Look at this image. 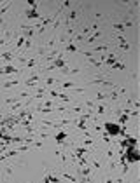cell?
<instances>
[{
    "instance_id": "obj_1",
    "label": "cell",
    "mask_w": 140,
    "mask_h": 183,
    "mask_svg": "<svg viewBox=\"0 0 140 183\" xmlns=\"http://www.w3.org/2000/svg\"><path fill=\"white\" fill-rule=\"evenodd\" d=\"M124 159L128 164H133V162H139L140 161V152H139V146H126L124 148Z\"/></svg>"
},
{
    "instance_id": "obj_2",
    "label": "cell",
    "mask_w": 140,
    "mask_h": 183,
    "mask_svg": "<svg viewBox=\"0 0 140 183\" xmlns=\"http://www.w3.org/2000/svg\"><path fill=\"white\" fill-rule=\"evenodd\" d=\"M103 129L109 136H119V131H121V126L116 124V122H103Z\"/></svg>"
},
{
    "instance_id": "obj_3",
    "label": "cell",
    "mask_w": 140,
    "mask_h": 183,
    "mask_svg": "<svg viewBox=\"0 0 140 183\" xmlns=\"http://www.w3.org/2000/svg\"><path fill=\"white\" fill-rule=\"evenodd\" d=\"M53 68H65V59H63V56H58V58H54V61H53V65H49L46 70H53Z\"/></svg>"
},
{
    "instance_id": "obj_4",
    "label": "cell",
    "mask_w": 140,
    "mask_h": 183,
    "mask_svg": "<svg viewBox=\"0 0 140 183\" xmlns=\"http://www.w3.org/2000/svg\"><path fill=\"white\" fill-rule=\"evenodd\" d=\"M130 120V110L124 108L123 110V113H119V126L123 128V126H126V122Z\"/></svg>"
},
{
    "instance_id": "obj_5",
    "label": "cell",
    "mask_w": 140,
    "mask_h": 183,
    "mask_svg": "<svg viewBox=\"0 0 140 183\" xmlns=\"http://www.w3.org/2000/svg\"><path fill=\"white\" fill-rule=\"evenodd\" d=\"M25 16L28 19H40L42 18L39 12H37V9H26V11H25Z\"/></svg>"
},
{
    "instance_id": "obj_6",
    "label": "cell",
    "mask_w": 140,
    "mask_h": 183,
    "mask_svg": "<svg viewBox=\"0 0 140 183\" xmlns=\"http://www.w3.org/2000/svg\"><path fill=\"white\" fill-rule=\"evenodd\" d=\"M86 152H88V148H86V146H79V148H75V152H74V155H72V157L79 161V159H82V157L86 155Z\"/></svg>"
},
{
    "instance_id": "obj_7",
    "label": "cell",
    "mask_w": 140,
    "mask_h": 183,
    "mask_svg": "<svg viewBox=\"0 0 140 183\" xmlns=\"http://www.w3.org/2000/svg\"><path fill=\"white\" fill-rule=\"evenodd\" d=\"M67 138H68V134H67V133H65V131H60V133H56V136H54V140H56V143H63V141H65V140H67Z\"/></svg>"
},
{
    "instance_id": "obj_8",
    "label": "cell",
    "mask_w": 140,
    "mask_h": 183,
    "mask_svg": "<svg viewBox=\"0 0 140 183\" xmlns=\"http://www.w3.org/2000/svg\"><path fill=\"white\" fill-rule=\"evenodd\" d=\"M116 38L119 40V47L123 49V51H130V47H131V45H130V44H128V42H126V40H124L123 37H119V35H118Z\"/></svg>"
},
{
    "instance_id": "obj_9",
    "label": "cell",
    "mask_w": 140,
    "mask_h": 183,
    "mask_svg": "<svg viewBox=\"0 0 140 183\" xmlns=\"http://www.w3.org/2000/svg\"><path fill=\"white\" fill-rule=\"evenodd\" d=\"M7 73H20V70L16 66H12V65H5L4 66V75H7Z\"/></svg>"
},
{
    "instance_id": "obj_10",
    "label": "cell",
    "mask_w": 140,
    "mask_h": 183,
    "mask_svg": "<svg viewBox=\"0 0 140 183\" xmlns=\"http://www.w3.org/2000/svg\"><path fill=\"white\" fill-rule=\"evenodd\" d=\"M124 140H126V145L128 146H139V140L133 138V136H126Z\"/></svg>"
},
{
    "instance_id": "obj_11",
    "label": "cell",
    "mask_w": 140,
    "mask_h": 183,
    "mask_svg": "<svg viewBox=\"0 0 140 183\" xmlns=\"http://www.w3.org/2000/svg\"><path fill=\"white\" fill-rule=\"evenodd\" d=\"M12 56H14L12 51H9V53H2V54H0V59H4V61H7V63H9V61L12 59Z\"/></svg>"
},
{
    "instance_id": "obj_12",
    "label": "cell",
    "mask_w": 140,
    "mask_h": 183,
    "mask_svg": "<svg viewBox=\"0 0 140 183\" xmlns=\"http://www.w3.org/2000/svg\"><path fill=\"white\" fill-rule=\"evenodd\" d=\"M65 51H68V53H75V51H77V45H75L74 42H67V45H65Z\"/></svg>"
},
{
    "instance_id": "obj_13",
    "label": "cell",
    "mask_w": 140,
    "mask_h": 183,
    "mask_svg": "<svg viewBox=\"0 0 140 183\" xmlns=\"http://www.w3.org/2000/svg\"><path fill=\"white\" fill-rule=\"evenodd\" d=\"M18 84H20V80H16V79H14V80H9V82L2 84V87H4V89H9V87H14V86H18Z\"/></svg>"
},
{
    "instance_id": "obj_14",
    "label": "cell",
    "mask_w": 140,
    "mask_h": 183,
    "mask_svg": "<svg viewBox=\"0 0 140 183\" xmlns=\"http://www.w3.org/2000/svg\"><path fill=\"white\" fill-rule=\"evenodd\" d=\"M93 113L103 115V113H105V107H103V105H98V103H96V105H95V112H93Z\"/></svg>"
},
{
    "instance_id": "obj_15",
    "label": "cell",
    "mask_w": 140,
    "mask_h": 183,
    "mask_svg": "<svg viewBox=\"0 0 140 183\" xmlns=\"http://www.w3.org/2000/svg\"><path fill=\"white\" fill-rule=\"evenodd\" d=\"M37 65V58H30L28 61H26V68H33Z\"/></svg>"
},
{
    "instance_id": "obj_16",
    "label": "cell",
    "mask_w": 140,
    "mask_h": 183,
    "mask_svg": "<svg viewBox=\"0 0 140 183\" xmlns=\"http://www.w3.org/2000/svg\"><path fill=\"white\" fill-rule=\"evenodd\" d=\"M98 37H100V32H95V33H93V37H89V38H88V44H93Z\"/></svg>"
},
{
    "instance_id": "obj_17",
    "label": "cell",
    "mask_w": 140,
    "mask_h": 183,
    "mask_svg": "<svg viewBox=\"0 0 140 183\" xmlns=\"http://www.w3.org/2000/svg\"><path fill=\"white\" fill-rule=\"evenodd\" d=\"M112 68H118V70H123V72H124V70H126V65H123V63H119V61H116Z\"/></svg>"
},
{
    "instance_id": "obj_18",
    "label": "cell",
    "mask_w": 140,
    "mask_h": 183,
    "mask_svg": "<svg viewBox=\"0 0 140 183\" xmlns=\"http://www.w3.org/2000/svg\"><path fill=\"white\" fill-rule=\"evenodd\" d=\"M75 84L72 82V80H67V82H63V89H72Z\"/></svg>"
},
{
    "instance_id": "obj_19",
    "label": "cell",
    "mask_w": 140,
    "mask_h": 183,
    "mask_svg": "<svg viewBox=\"0 0 140 183\" xmlns=\"http://www.w3.org/2000/svg\"><path fill=\"white\" fill-rule=\"evenodd\" d=\"M77 18V11H70V12H68V21H74V19Z\"/></svg>"
},
{
    "instance_id": "obj_20",
    "label": "cell",
    "mask_w": 140,
    "mask_h": 183,
    "mask_svg": "<svg viewBox=\"0 0 140 183\" xmlns=\"http://www.w3.org/2000/svg\"><path fill=\"white\" fill-rule=\"evenodd\" d=\"M112 28H116V30H119V32H124V24H123V23H114Z\"/></svg>"
},
{
    "instance_id": "obj_21",
    "label": "cell",
    "mask_w": 140,
    "mask_h": 183,
    "mask_svg": "<svg viewBox=\"0 0 140 183\" xmlns=\"http://www.w3.org/2000/svg\"><path fill=\"white\" fill-rule=\"evenodd\" d=\"M51 183H61V178L56 174H51Z\"/></svg>"
},
{
    "instance_id": "obj_22",
    "label": "cell",
    "mask_w": 140,
    "mask_h": 183,
    "mask_svg": "<svg viewBox=\"0 0 140 183\" xmlns=\"http://www.w3.org/2000/svg\"><path fill=\"white\" fill-rule=\"evenodd\" d=\"M109 49V45H98V47H95V53H102V51H107Z\"/></svg>"
},
{
    "instance_id": "obj_23",
    "label": "cell",
    "mask_w": 140,
    "mask_h": 183,
    "mask_svg": "<svg viewBox=\"0 0 140 183\" xmlns=\"http://www.w3.org/2000/svg\"><path fill=\"white\" fill-rule=\"evenodd\" d=\"M51 174H53V173H47V174L42 178V183H51Z\"/></svg>"
},
{
    "instance_id": "obj_24",
    "label": "cell",
    "mask_w": 140,
    "mask_h": 183,
    "mask_svg": "<svg viewBox=\"0 0 140 183\" xmlns=\"http://www.w3.org/2000/svg\"><path fill=\"white\" fill-rule=\"evenodd\" d=\"M25 40H26L25 37H20V38H18V44H16V47H23V45H25Z\"/></svg>"
},
{
    "instance_id": "obj_25",
    "label": "cell",
    "mask_w": 140,
    "mask_h": 183,
    "mask_svg": "<svg viewBox=\"0 0 140 183\" xmlns=\"http://www.w3.org/2000/svg\"><path fill=\"white\" fill-rule=\"evenodd\" d=\"M28 5H30V9H37V7H39V4H37L35 0H30V2H28Z\"/></svg>"
},
{
    "instance_id": "obj_26",
    "label": "cell",
    "mask_w": 140,
    "mask_h": 183,
    "mask_svg": "<svg viewBox=\"0 0 140 183\" xmlns=\"http://www.w3.org/2000/svg\"><path fill=\"white\" fill-rule=\"evenodd\" d=\"M103 141H105L107 145H110V143H112V141H110V136H109L107 133H103Z\"/></svg>"
},
{
    "instance_id": "obj_27",
    "label": "cell",
    "mask_w": 140,
    "mask_h": 183,
    "mask_svg": "<svg viewBox=\"0 0 140 183\" xmlns=\"http://www.w3.org/2000/svg\"><path fill=\"white\" fill-rule=\"evenodd\" d=\"M105 98H109V92H100L96 96V99H105Z\"/></svg>"
},
{
    "instance_id": "obj_28",
    "label": "cell",
    "mask_w": 140,
    "mask_h": 183,
    "mask_svg": "<svg viewBox=\"0 0 140 183\" xmlns=\"http://www.w3.org/2000/svg\"><path fill=\"white\" fill-rule=\"evenodd\" d=\"M61 73H63V75H70V68H67V66L61 68Z\"/></svg>"
},
{
    "instance_id": "obj_29",
    "label": "cell",
    "mask_w": 140,
    "mask_h": 183,
    "mask_svg": "<svg viewBox=\"0 0 140 183\" xmlns=\"http://www.w3.org/2000/svg\"><path fill=\"white\" fill-rule=\"evenodd\" d=\"M56 82V79H46V84L47 86H51V84H54Z\"/></svg>"
},
{
    "instance_id": "obj_30",
    "label": "cell",
    "mask_w": 140,
    "mask_h": 183,
    "mask_svg": "<svg viewBox=\"0 0 140 183\" xmlns=\"http://www.w3.org/2000/svg\"><path fill=\"white\" fill-rule=\"evenodd\" d=\"M105 183H114V178H112V176H107V178H105Z\"/></svg>"
},
{
    "instance_id": "obj_31",
    "label": "cell",
    "mask_w": 140,
    "mask_h": 183,
    "mask_svg": "<svg viewBox=\"0 0 140 183\" xmlns=\"http://www.w3.org/2000/svg\"><path fill=\"white\" fill-rule=\"evenodd\" d=\"M63 7H65V9H68V7H70V2H68V0H67V2H63Z\"/></svg>"
},
{
    "instance_id": "obj_32",
    "label": "cell",
    "mask_w": 140,
    "mask_h": 183,
    "mask_svg": "<svg viewBox=\"0 0 140 183\" xmlns=\"http://www.w3.org/2000/svg\"><path fill=\"white\" fill-rule=\"evenodd\" d=\"M4 136H5V131H4V129H0V140H4Z\"/></svg>"
},
{
    "instance_id": "obj_33",
    "label": "cell",
    "mask_w": 140,
    "mask_h": 183,
    "mask_svg": "<svg viewBox=\"0 0 140 183\" xmlns=\"http://www.w3.org/2000/svg\"><path fill=\"white\" fill-rule=\"evenodd\" d=\"M0 5H2V2H0Z\"/></svg>"
},
{
    "instance_id": "obj_34",
    "label": "cell",
    "mask_w": 140,
    "mask_h": 183,
    "mask_svg": "<svg viewBox=\"0 0 140 183\" xmlns=\"http://www.w3.org/2000/svg\"><path fill=\"white\" fill-rule=\"evenodd\" d=\"M70 183H72V182H70Z\"/></svg>"
}]
</instances>
